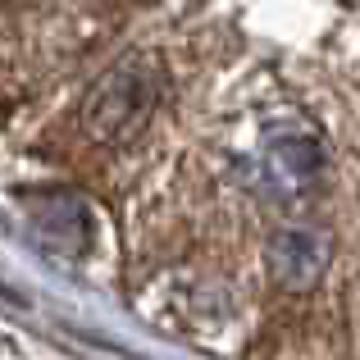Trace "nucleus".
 <instances>
[{"mask_svg":"<svg viewBox=\"0 0 360 360\" xmlns=\"http://www.w3.org/2000/svg\"><path fill=\"white\" fill-rule=\"evenodd\" d=\"M146 105H150V91H146V82H141V73L119 69L115 78L96 91V101H91V110H87V123H91L96 137H115V132L132 128V123L146 115Z\"/></svg>","mask_w":360,"mask_h":360,"instance_id":"f257e3e1","label":"nucleus"}]
</instances>
